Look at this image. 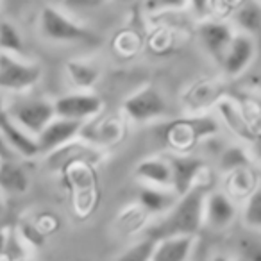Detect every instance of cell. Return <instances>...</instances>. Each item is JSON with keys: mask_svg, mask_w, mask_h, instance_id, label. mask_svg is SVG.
<instances>
[{"mask_svg": "<svg viewBox=\"0 0 261 261\" xmlns=\"http://www.w3.org/2000/svg\"><path fill=\"white\" fill-rule=\"evenodd\" d=\"M207 186L199 182L192 186L186 193L177 197L175 204L163 215L158 238L170 234H195L204 227V199H206Z\"/></svg>", "mask_w": 261, "mask_h": 261, "instance_id": "obj_1", "label": "cell"}, {"mask_svg": "<svg viewBox=\"0 0 261 261\" xmlns=\"http://www.w3.org/2000/svg\"><path fill=\"white\" fill-rule=\"evenodd\" d=\"M218 130V122L210 115H197L188 118L175 120L165 127L163 138L168 145L179 154L195 145L199 140L210 138Z\"/></svg>", "mask_w": 261, "mask_h": 261, "instance_id": "obj_2", "label": "cell"}, {"mask_svg": "<svg viewBox=\"0 0 261 261\" xmlns=\"http://www.w3.org/2000/svg\"><path fill=\"white\" fill-rule=\"evenodd\" d=\"M40 33L54 43H81L93 40V34L58 8H43L40 13Z\"/></svg>", "mask_w": 261, "mask_h": 261, "instance_id": "obj_3", "label": "cell"}, {"mask_svg": "<svg viewBox=\"0 0 261 261\" xmlns=\"http://www.w3.org/2000/svg\"><path fill=\"white\" fill-rule=\"evenodd\" d=\"M41 73V66L36 63L0 52V90L22 93L40 83Z\"/></svg>", "mask_w": 261, "mask_h": 261, "instance_id": "obj_4", "label": "cell"}, {"mask_svg": "<svg viewBox=\"0 0 261 261\" xmlns=\"http://www.w3.org/2000/svg\"><path fill=\"white\" fill-rule=\"evenodd\" d=\"M123 113L133 122L145 123L161 118L168 113V104L165 95L154 86H143L125 98Z\"/></svg>", "mask_w": 261, "mask_h": 261, "instance_id": "obj_5", "label": "cell"}, {"mask_svg": "<svg viewBox=\"0 0 261 261\" xmlns=\"http://www.w3.org/2000/svg\"><path fill=\"white\" fill-rule=\"evenodd\" d=\"M6 113L11 116L15 123H18L25 133L36 138L40 130L54 118V106L52 102L43 98H33V100H18L6 108Z\"/></svg>", "mask_w": 261, "mask_h": 261, "instance_id": "obj_6", "label": "cell"}, {"mask_svg": "<svg viewBox=\"0 0 261 261\" xmlns=\"http://www.w3.org/2000/svg\"><path fill=\"white\" fill-rule=\"evenodd\" d=\"M54 106V115L59 118L75 120V122L84 123L86 120L95 118L100 115L104 109V102L97 93L91 91H73L66 93L63 97L56 98L52 102Z\"/></svg>", "mask_w": 261, "mask_h": 261, "instance_id": "obj_7", "label": "cell"}, {"mask_svg": "<svg viewBox=\"0 0 261 261\" xmlns=\"http://www.w3.org/2000/svg\"><path fill=\"white\" fill-rule=\"evenodd\" d=\"M238 217V207L229 193L213 190L204 199V227L213 231H225Z\"/></svg>", "mask_w": 261, "mask_h": 261, "instance_id": "obj_8", "label": "cell"}, {"mask_svg": "<svg viewBox=\"0 0 261 261\" xmlns=\"http://www.w3.org/2000/svg\"><path fill=\"white\" fill-rule=\"evenodd\" d=\"M256 52L257 47L254 36H249V34L243 33H234L231 45H229L224 59L220 61L224 73H227L231 77H238L242 73H245L254 63V59H256Z\"/></svg>", "mask_w": 261, "mask_h": 261, "instance_id": "obj_9", "label": "cell"}, {"mask_svg": "<svg viewBox=\"0 0 261 261\" xmlns=\"http://www.w3.org/2000/svg\"><path fill=\"white\" fill-rule=\"evenodd\" d=\"M84 123L75 122V120H66L54 116L43 129L40 130V135L36 136V143L40 152H56L61 147L68 145L77 138L83 129Z\"/></svg>", "mask_w": 261, "mask_h": 261, "instance_id": "obj_10", "label": "cell"}, {"mask_svg": "<svg viewBox=\"0 0 261 261\" xmlns=\"http://www.w3.org/2000/svg\"><path fill=\"white\" fill-rule=\"evenodd\" d=\"M168 165L172 172V190L177 195L188 192L192 186L199 185V179L202 172L206 170V165L200 158L190 156V154H170L167 156Z\"/></svg>", "mask_w": 261, "mask_h": 261, "instance_id": "obj_11", "label": "cell"}, {"mask_svg": "<svg viewBox=\"0 0 261 261\" xmlns=\"http://www.w3.org/2000/svg\"><path fill=\"white\" fill-rule=\"evenodd\" d=\"M234 36V31L229 23L218 20H206L199 25V40L204 45L206 52L220 65L227 52L229 45Z\"/></svg>", "mask_w": 261, "mask_h": 261, "instance_id": "obj_12", "label": "cell"}, {"mask_svg": "<svg viewBox=\"0 0 261 261\" xmlns=\"http://www.w3.org/2000/svg\"><path fill=\"white\" fill-rule=\"evenodd\" d=\"M195 234H170L154 242L150 261H190L195 249Z\"/></svg>", "mask_w": 261, "mask_h": 261, "instance_id": "obj_13", "label": "cell"}, {"mask_svg": "<svg viewBox=\"0 0 261 261\" xmlns=\"http://www.w3.org/2000/svg\"><path fill=\"white\" fill-rule=\"evenodd\" d=\"M0 135L18 158H34L40 154L36 138L25 133L18 123L13 122L6 109L0 111Z\"/></svg>", "mask_w": 261, "mask_h": 261, "instance_id": "obj_14", "label": "cell"}, {"mask_svg": "<svg viewBox=\"0 0 261 261\" xmlns=\"http://www.w3.org/2000/svg\"><path fill=\"white\" fill-rule=\"evenodd\" d=\"M218 111H220V118L229 129L234 133L238 138L242 140H250L257 138V129H254L252 123H250V118L247 116V111L242 108L240 104H236L231 98H220L217 102Z\"/></svg>", "mask_w": 261, "mask_h": 261, "instance_id": "obj_15", "label": "cell"}, {"mask_svg": "<svg viewBox=\"0 0 261 261\" xmlns=\"http://www.w3.org/2000/svg\"><path fill=\"white\" fill-rule=\"evenodd\" d=\"M177 197L172 188L143 185L138 192V204L149 215H165L175 204Z\"/></svg>", "mask_w": 261, "mask_h": 261, "instance_id": "obj_16", "label": "cell"}, {"mask_svg": "<svg viewBox=\"0 0 261 261\" xmlns=\"http://www.w3.org/2000/svg\"><path fill=\"white\" fill-rule=\"evenodd\" d=\"M136 177L149 186L172 188V172L167 158H147L136 165Z\"/></svg>", "mask_w": 261, "mask_h": 261, "instance_id": "obj_17", "label": "cell"}, {"mask_svg": "<svg viewBox=\"0 0 261 261\" xmlns=\"http://www.w3.org/2000/svg\"><path fill=\"white\" fill-rule=\"evenodd\" d=\"M0 190L6 193H25L29 190V175L18 160L0 161Z\"/></svg>", "mask_w": 261, "mask_h": 261, "instance_id": "obj_18", "label": "cell"}, {"mask_svg": "<svg viewBox=\"0 0 261 261\" xmlns=\"http://www.w3.org/2000/svg\"><path fill=\"white\" fill-rule=\"evenodd\" d=\"M236 25L240 33L256 36L261 27V6L259 0H243L234 13Z\"/></svg>", "mask_w": 261, "mask_h": 261, "instance_id": "obj_19", "label": "cell"}, {"mask_svg": "<svg viewBox=\"0 0 261 261\" xmlns=\"http://www.w3.org/2000/svg\"><path fill=\"white\" fill-rule=\"evenodd\" d=\"M0 52L6 54L25 56V45H23V38L20 31L13 25L11 22H2L0 23Z\"/></svg>", "mask_w": 261, "mask_h": 261, "instance_id": "obj_20", "label": "cell"}, {"mask_svg": "<svg viewBox=\"0 0 261 261\" xmlns=\"http://www.w3.org/2000/svg\"><path fill=\"white\" fill-rule=\"evenodd\" d=\"M242 218L245 227L250 232L261 231V190L257 186L252 193L245 197V206L242 211Z\"/></svg>", "mask_w": 261, "mask_h": 261, "instance_id": "obj_21", "label": "cell"}, {"mask_svg": "<svg viewBox=\"0 0 261 261\" xmlns=\"http://www.w3.org/2000/svg\"><path fill=\"white\" fill-rule=\"evenodd\" d=\"M66 70H68V75L72 79V83L75 84L77 88H91L98 79V70L95 68L91 63H83V61H70L66 65Z\"/></svg>", "mask_w": 261, "mask_h": 261, "instance_id": "obj_22", "label": "cell"}, {"mask_svg": "<svg viewBox=\"0 0 261 261\" xmlns=\"http://www.w3.org/2000/svg\"><path fill=\"white\" fill-rule=\"evenodd\" d=\"M220 167L225 174L240 170V168H247V167H250V156L247 154V150L243 149V147L231 145L222 152Z\"/></svg>", "mask_w": 261, "mask_h": 261, "instance_id": "obj_23", "label": "cell"}, {"mask_svg": "<svg viewBox=\"0 0 261 261\" xmlns=\"http://www.w3.org/2000/svg\"><path fill=\"white\" fill-rule=\"evenodd\" d=\"M229 188L232 193H238V195L247 197L249 193H252L257 188V181L250 179V167L247 168H240V170L229 172Z\"/></svg>", "mask_w": 261, "mask_h": 261, "instance_id": "obj_24", "label": "cell"}, {"mask_svg": "<svg viewBox=\"0 0 261 261\" xmlns=\"http://www.w3.org/2000/svg\"><path fill=\"white\" fill-rule=\"evenodd\" d=\"M154 238H147L142 242L130 245L127 250H123L115 261H150V254H152Z\"/></svg>", "mask_w": 261, "mask_h": 261, "instance_id": "obj_25", "label": "cell"}, {"mask_svg": "<svg viewBox=\"0 0 261 261\" xmlns=\"http://www.w3.org/2000/svg\"><path fill=\"white\" fill-rule=\"evenodd\" d=\"M61 4L63 8L72 13H86L102 8L106 4V0H61Z\"/></svg>", "mask_w": 261, "mask_h": 261, "instance_id": "obj_26", "label": "cell"}, {"mask_svg": "<svg viewBox=\"0 0 261 261\" xmlns=\"http://www.w3.org/2000/svg\"><path fill=\"white\" fill-rule=\"evenodd\" d=\"M186 6H188V0H147V9H150V11L182 9Z\"/></svg>", "mask_w": 261, "mask_h": 261, "instance_id": "obj_27", "label": "cell"}, {"mask_svg": "<svg viewBox=\"0 0 261 261\" xmlns=\"http://www.w3.org/2000/svg\"><path fill=\"white\" fill-rule=\"evenodd\" d=\"M188 6H192L195 15L206 16L211 8V0H188Z\"/></svg>", "mask_w": 261, "mask_h": 261, "instance_id": "obj_28", "label": "cell"}, {"mask_svg": "<svg viewBox=\"0 0 261 261\" xmlns=\"http://www.w3.org/2000/svg\"><path fill=\"white\" fill-rule=\"evenodd\" d=\"M11 160H18V156L9 149L6 140L2 138V135H0V161H11Z\"/></svg>", "mask_w": 261, "mask_h": 261, "instance_id": "obj_29", "label": "cell"}, {"mask_svg": "<svg viewBox=\"0 0 261 261\" xmlns=\"http://www.w3.org/2000/svg\"><path fill=\"white\" fill-rule=\"evenodd\" d=\"M210 261H232V259L227 256H224V254H215L213 257H210Z\"/></svg>", "mask_w": 261, "mask_h": 261, "instance_id": "obj_30", "label": "cell"}, {"mask_svg": "<svg viewBox=\"0 0 261 261\" xmlns=\"http://www.w3.org/2000/svg\"><path fill=\"white\" fill-rule=\"evenodd\" d=\"M4 211V199H2V195H0V213Z\"/></svg>", "mask_w": 261, "mask_h": 261, "instance_id": "obj_31", "label": "cell"}, {"mask_svg": "<svg viewBox=\"0 0 261 261\" xmlns=\"http://www.w3.org/2000/svg\"><path fill=\"white\" fill-rule=\"evenodd\" d=\"M4 109H6V106L2 104V98H0V111H4Z\"/></svg>", "mask_w": 261, "mask_h": 261, "instance_id": "obj_32", "label": "cell"}, {"mask_svg": "<svg viewBox=\"0 0 261 261\" xmlns=\"http://www.w3.org/2000/svg\"><path fill=\"white\" fill-rule=\"evenodd\" d=\"M118 2H123V4H129V2H135V0H118Z\"/></svg>", "mask_w": 261, "mask_h": 261, "instance_id": "obj_33", "label": "cell"}]
</instances>
